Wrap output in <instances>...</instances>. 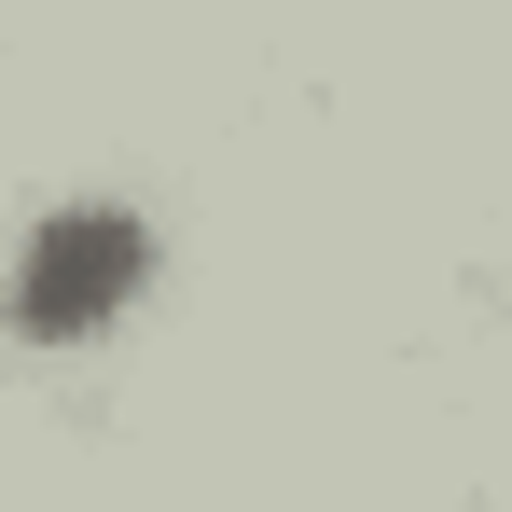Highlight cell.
I'll return each instance as SVG.
<instances>
[{"instance_id": "obj_1", "label": "cell", "mask_w": 512, "mask_h": 512, "mask_svg": "<svg viewBox=\"0 0 512 512\" xmlns=\"http://www.w3.org/2000/svg\"><path fill=\"white\" fill-rule=\"evenodd\" d=\"M139 277H153V236H139L125 208H56V222L28 236V263H14V319H28V333H97Z\"/></svg>"}]
</instances>
